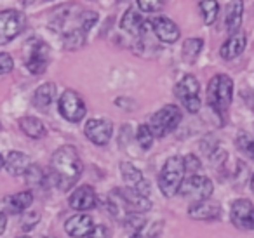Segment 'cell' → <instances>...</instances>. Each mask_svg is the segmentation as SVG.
Returning <instances> with one entry per match:
<instances>
[{"label":"cell","mask_w":254,"mask_h":238,"mask_svg":"<svg viewBox=\"0 0 254 238\" xmlns=\"http://www.w3.org/2000/svg\"><path fill=\"white\" fill-rule=\"evenodd\" d=\"M233 80L228 75H214L207 85V103L218 115H225L232 105Z\"/></svg>","instance_id":"cell-2"},{"label":"cell","mask_w":254,"mask_h":238,"mask_svg":"<svg viewBox=\"0 0 254 238\" xmlns=\"http://www.w3.org/2000/svg\"><path fill=\"white\" fill-rule=\"evenodd\" d=\"M19 129L28 137H32V139H40V137H44L47 132L46 125H44L37 117H23V119L19 120Z\"/></svg>","instance_id":"cell-24"},{"label":"cell","mask_w":254,"mask_h":238,"mask_svg":"<svg viewBox=\"0 0 254 238\" xmlns=\"http://www.w3.org/2000/svg\"><path fill=\"white\" fill-rule=\"evenodd\" d=\"M160 228H162V223H153V224H148V226H143L139 231L132 233L131 238H157V235L160 233Z\"/></svg>","instance_id":"cell-31"},{"label":"cell","mask_w":254,"mask_h":238,"mask_svg":"<svg viewBox=\"0 0 254 238\" xmlns=\"http://www.w3.org/2000/svg\"><path fill=\"white\" fill-rule=\"evenodd\" d=\"M230 219L240 230H254V205L247 198H239L232 203Z\"/></svg>","instance_id":"cell-11"},{"label":"cell","mask_w":254,"mask_h":238,"mask_svg":"<svg viewBox=\"0 0 254 238\" xmlns=\"http://www.w3.org/2000/svg\"><path fill=\"white\" fill-rule=\"evenodd\" d=\"M120 28L139 39L146 32V21L141 18V14L136 9H127V12L122 16V21H120Z\"/></svg>","instance_id":"cell-18"},{"label":"cell","mask_w":254,"mask_h":238,"mask_svg":"<svg viewBox=\"0 0 254 238\" xmlns=\"http://www.w3.org/2000/svg\"><path fill=\"white\" fill-rule=\"evenodd\" d=\"M5 226H7V216L4 212H0V235L5 231Z\"/></svg>","instance_id":"cell-37"},{"label":"cell","mask_w":254,"mask_h":238,"mask_svg":"<svg viewBox=\"0 0 254 238\" xmlns=\"http://www.w3.org/2000/svg\"><path fill=\"white\" fill-rule=\"evenodd\" d=\"M84 134L92 144L96 146H105L110 143L113 134V125L112 122L105 119H91L85 122Z\"/></svg>","instance_id":"cell-10"},{"label":"cell","mask_w":254,"mask_h":238,"mask_svg":"<svg viewBox=\"0 0 254 238\" xmlns=\"http://www.w3.org/2000/svg\"><path fill=\"white\" fill-rule=\"evenodd\" d=\"M26 181L30 182V186H46L49 181L54 182L53 179V174H51V178H47L46 172H44L42 167H39V165H30V169L26 171Z\"/></svg>","instance_id":"cell-27"},{"label":"cell","mask_w":254,"mask_h":238,"mask_svg":"<svg viewBox=\"0 0 254 238\" xmlns=\"http://www.w3.org/2000/svg\"><path fill=\"white\" fill-rule=\"evenodd\" d=\"M150 25H152V30L157 35V39L164 44L178 42V39H180V35H181V32H180V28H178L176 23L169 18H164V16L155 18Z\"/></svg>","instance_id":"cell-15"},{"label":"cell","mask_w":254,"mask_h":238,"mask_svg":"<svg viewBox=\"0 0 254 238\" xmlns=\"http://www.w3.org/2000/svg\"><path fill=\"white\" fill-rule=\"evenodd\" d=\"M117 2H126V0H117Z\"/></svg>","instance_id":"cell-41"},{"label":"cell","mask_w":254,"mask_h":238,"mask_svg":"<svg viewBox=\"0 0 254 238\" xmlns=\"http://www.w3.org/2000/svg\"><path fill=\"white\" fill-rule=\"evenodd\" d=\"M39 219H40L39 212H30V214H26V216L23 217L21 228H23V230H25V231L33 230V226H35V224L39 223Z\"/></svg>","instance_id":"cell-35"},{"label":"cell","mask_w":254,"mask_h":238,"mask_svg":"<svg viewBox=\"0 0 254 238\" xmlns=\"http://www.w3.org/2000/svg\"><path fill=\"white\" fill-rule=\"evenodd\" d=\"M202 47H204V40L202 39H188L185 40L183 44V60L187 61V63H195L198 58V54H200Z\"/></svg>","instance_id":"cell-26"},{"label":"cell","mask_w":254,"mask_h":238,"mask_svg":"<svg viewBox=\"0 0 254 238\" xmlns=\"http://www.w3.org/2000/svg\"><path fill=\"white\" fill-rule=\"evenodd\" d=\"M85 238H108V230H106V226L99 224V226H94V228H92L91 233H89Z\"/></svg>","instance_id":"cell-36"},{"label":"cell","mask_w":254,"mask_h":238,"mask_svg":"<svg viewBox=\"0 0 254 238\" xmlns=\"http://www.w3.org/2000/svg\"><path fill=\"white\" fill-rule=\"evenodd\" d=\"M14 68V61L7 53H0V75L11 73Z\"/></svg>","instance_id":"cell-34"},{"label":"cell","mask_w":254,"mask_h":238,"mask_svg":"<svg viewBox=\"0 0 254 238\" xmlns=\"http://www.w3.org/2000/svg\"><path fill=\"white\" fill-rule=\"evenodd\" d=\"M18 238H28V237H18Z\"/></svg>","instance_id":"cell-42"},{"label":"cell","mask_w":254,"mask_h":238,"mask_svg":"<svg viewBox=\"0 0 254 238\" xmlns=\"http://www.w3.org/2000/svg\"><path fill=\"white\" fill-rule=\"evenodd\" d=\"M185 181V164L181 157H171L164 164L159 176V188L164 196L171 198L176 193H180V188Z\"/></svg>","instance_id":"cell-3"},{"label":"cell","mask_w":254,"mask_h":238,"mask_svg":"<svg viewBox=\"0 0 254 238\" xmlns=\"http://www.w3.org/2000/svg\"><path fill=\"white\" fill-rule=\"evenodd\" d=\"M120 172H122V178H124V181H126L127 188L134 189L136 193H139V195H143V196L150 195V184L139 169H136L134 165L129 164V162H122V164H120Z\"/></svg>","instance_id":"cell-12"},{"label":"cell","mask_w":254,"mask_h":238,"mask_svg":"<svg viewBox=\"0 0 254 238\" xmlns=\"http://www.w3.org/2000/svg\"><path fill=\"white\" fill-rule=\"evenodd\" d=\"M32 165V160L23 151H11L5 158V169L11 176H25Z\"/></svg>","instance_id":"cell-23"},{"label":"cell","mask_w":254,"mask_h":238,"mask_svg":"<svg viewBox=\"0 0 254 238\" xmlns=\"http://www.w3.org/2000/svg\"><path fill=\"white\" fill-rule=\"evenodd\" d=\"M2 167H5V158L2 157V153H0V171H2Z\"/></svg>","instance_id":"cell-39"},{"label":"cell","mask_w":254,"mask_h":238,"mask_svg":"<svg viewBox=\"0 0 254 238\" xmlns=\"http://www.w3.org/2000/svg\"><path fill=\"white\" fill-rule=\"evenodd\" d=\"M96 202H98V196H96V191L92 186L84 184L78 186L77 189H73L68 198V203H70L71 209L80 210V212H85V210H91L96 207Z\"/></svg>","instance_id":"cell-14"},{"label":"cell","mask_w":254,"mask_h":238,"mask_svg":"<svg viewBox=\"0 0 254 238\" xmlns=\"http://www.w3.org/2000/svg\"><path fill=\"white\" fill-rule=\"evenodd\" d=\"M181 110L176 105H166L157 113L150 117L148 127L152 129L155 137H164L169 132H173L181 122Z\"/></svg>","instance_id":"cell-4"},{"label":"cell","mask_w":254,"mask_h":238,"mask_svg":"<svg viewBox=\"0 0 254 238\" xmlns=\"http://www.w3.org/2000/svg\"><path fill=\"white\" fill-rule=\"evenodd\" d=\"M198 91H200V84L193 75H185L174 87V94L176 98L183 103L188 113H197L200 110V99H198Z\"/></svg>","instance_id":"cell-6"},{"label":"cell","mask_w":254,"mask_h":238,"mask_svg":"<svg viewBox=\"0 0 254 238\" xmlns=\"http://www.w3.org/2000/svg\"><path fill=\"white\" fill-rule=\"evenodd\" d=\"M200 12H202V18H204L205 25H212L218 18V12H219V4L218 0H202L200 4Z\"/></svg>","instance_id":"cell-28"},{"label":"cell","mask_w":254,"mask_h":238,"mask_svg":"<svg viewBox=\"0 0 254 238\" xmlns=\"http://www.w3.org/2000/svg\"><path fill=\"white\" fill-rule=\"evenodd\" d=\"M46 238H53V237H46Z\"/></svg>","instance_id":"cell-43"},{"label":"cell","mask_w":254,"mask_h":238,"mask_svg":"<svg viewBox=\"0 0 254 238\" xmlns=\"http://www.w3.org/2000/svg\"><path fill=\"white\" fill-rule=\"evenodd\" d=\"M92 217L87 214H77L71 216L70 219L64 223V231L73 238H85L92 230Z\"/></svg>","instance_id":"cell-17"},{"label":"cell","mask_w":254,"mask_h":238,"mask_svg":"<svg viewBox=\"0 0 254 238\" xmlns=\"http://www.w3.org/2000/svg\"><path fill=\"white\" fill-rule=\"evenodd\" d=\"M214 191V184L209 178L205 176L191 174L183 181L180 188V193L185 198H190L193 202H200V200H209Z\"/></svg>","instance_id":"cell-7"},{"label":"cell","mask_w":254,"mask_h":238,"mask_svg":"<svg viewBox=\"0 0 254 238\" xmlns=\"http://www.w3.org/2000/svg\"><path fill=\"white\" fill-rule=\"evenodd\" d=\"M183 164H185V172H190V174H195L197 171H200V162L195 155H187L183 158Z\"/></svg>","instance_id":"cell-33"},{"label":"cell","mask_w":254,"mask_h":238,"mask_svg":"<svg viewBox=\"0 0 254 238\" xmlns=\"http://www.w3.org/2000/svg\"><path fill=\"white\" fill-rule=\"evenodd\" d=\"M221 214V207L219 203L211 202V200H200V202H193L188 209V216L191 219L197 221H212L218 219Z\"/></svg>","instance_id":"cell-16"},{"label":"cell","mask_w":254,"mask_h":238,"mask_svg":"<svg viewBox=\"0 0 254 238\" xmlns=\"http://www.w3.org/2000/svg\"><path fill=\"white\" fill-rule=\"evenodd\" d=\"M33 193L32 191H19L16 195H7L4 198V207L9 214H21L32 205Z\"/></svg>","instance_id":"cell-22"},{"label":"cell","mask_w":254,"mask_h":238,"mask_svg":"<svg viewBox=\"0 0 254 238\" xmlns=\"http://www.w3.org/2000/svg\"><path fill=\"white\" fill-rule=\"evenodd\" d=\"M98 21V14L92 11H82L80 16H78V28H82L85 33L92 28Z\"/></svg>","instance_id":"cell-30"},{"label":"cell","mask_w":254,"mask_h":238,"mask_svg":"<svg viewBox=\"0 0 254 238\" xmlns=\"http://www.w3.org/2000/svg\"><path fill=\"white\" fill-rule=\"evenodd\" d=\"M153 132L152 129H150L148 125H139L138 127V132H136V139H138L139 146H141V150H150L153 144Z\"/></svg>","instance_id":"cell-29"},{"label":"cell","mask_w":254,"mask_h":238,"mask_svg":"<svg viewBox=\"0 0 254 238\" xmlns=\"http://www.w3.org/2000/svg\"><path fill=\"white\" fill-rule=\"evenodd\" d=\"M244 151H246V153L249 155V157L254 160V141H249V143H247V146H246V150H244Z\"/></svg>","instance_id":"cell-38"},{"label":"cell","mask_w":254,"mask_h":238,"mask_svg":"<svg viewBox=\"0 0 254 238\" xmlns=\"http://www.w3.org/2000/svg\"><path fill=\"white\" fill-rule=\"evenodd\" d=\"M251 188H253V191H254V174H253V178H251Z\"/></svg>","instance_id":"cell-40"},{"label":"cell","mask_w":254,"mask_h":238,"mask_svg":"<svg viewBox=\"0 0 254 238\" xmlns=\"http://www.w3.org/2000/svg\"><path fill=\"white\" fill-rule=\"evenodd\" d=\"M85 35L87 33L84 32L82 28H71V30H66L64 32V47H66L68 51H77L80 49V47H84L85 44Z\"/></svg>","instance_id":"cell-25"},{"label":"cell","mask_w":254,"mask_h":238,"mask_svg":"<svg viewBox=\"0 0 254 238\" xmlns=\"http://www.w3.org/2000/svg\"><path fill=\"white\" fill-rule=\"evenodd\" d=\"M115 193L119 195V198L122 200L124 207H126V210L129 214H143V212H148V210L152 209V202L148 200V196L139 195V193H136L134 189L117 188Z\"/></svg>","instance_id":"cell-13"},{"label":"cell","mask_w":254,"mask_h":238,"mask_svg":"<svg viewBox=\"0 0 254 238\" xmlns=\"http://www.w3.org/2000/svg\"><path fill=\"white\" fill-rule=\"evenodd\" d=\"M51 60V49L46 42L42 40H32L28 51V58H26V68L30 73L33 75H42L47 70V64Z\"/></svg>","instance_id":"cell-9"},{"label":"cell","mask_w":254,"mask_h":238,"mask_svg":"<svg viewBox=\"0 0 254 238\" xmlns=\"http://www.w3.org/2000/svg\"><path fill=\"white\" fill-rule=\"evenodd\" d=\"M58 110H60L61 117L68 122H80L85 117V103L75 91H64L58 99Z\"/></svg>","instance_id":"cell-8"},{"label":"cell","mask_w":254,"mask_h":238,"mask_svg":"<svg viewBox=\"0 0 254 238\" xmlns=\"http://www.w3.org/2000/svg\"><path fill=\"white\" fill-rule=\"evenodd\" d=\"M242 14H244V2L242 0H232L226 5L225 12V25L228 35H235L240 32V25H242Z\"/></svg>","instance_id":"cell-19"},{"label":"cell","mask_w":254,"mask_h":238,"mask_svg":"<svg viewBox=\"0 0 254 238\" xmlns=\"http://www.w3.org/2000/svg\"><path fill=\"white\" fill-rule=\"evenodd\" d=\"M26 26V18L23 12L14 9L0 11V46L12 42L18 35H21Z\"/></svg>","instance_id":"cell-5"},{"label":"cell","mask_w":254,"mask_h":238,"mask_svg":"<svg viewBox=\"0 0 254 238\" xmlns=\"http://www.w3.org/2000/svg\"><path fill=\"white\" fill-rule=\"evenodd\" d=\"M56 94H58V89L53 82L44 84V85H40L35 92H33L32 105L35 106L37 110H40V112H46V110L53 105L54 99H56Z\"/></svg>","instance_id":"cell-21"},{"label":"cell","mask_w":254,"mask_h":238,"mask_svg":"<svg viewBox=\"0 0 254 238\" xmlns=\"http://www.w3.org/2000/svg\"><path fill=\"white\" fill-rule=\"evenodd\" d=\"M167 0H138V7L141 9L143 12H159L162 11V7L166 5Z\"/></svg>","instance_id":"cell-32"},{"label":"cell","mask_w":254,"mask_h":238,"mask_svg":"<svg viewBox=\"0 0 254 238\" xmlns=\"http://www.w3.org/2000/svg\"><path fill=\"white\" fill-rule=\"evenodd\" d=\"M82 162L77 150L70 144L58 148L51 158V174H53L54 184L63 191H68L71 186L77 184L78 178L82 176Z\"/></svg>","instance_id":"cell-1"},{"label":"cell","mask_w":254,"mask_h":238,"mask_svg":"<svg viewBox=\"0 0 254 238\" xmlns=\"http://www.w3.org/2000/svg\"><path fill=\"white\" fill-rule=\"evenodd\" d=\"M246 44H247V39L244 33L239 32V33H235V35H230V39L226 40L221 46V49H219V56L225 61L235 60L237 56H240V54L244 53Z\"/></svg>","instance_id":"cell-20"}]
</instances>
